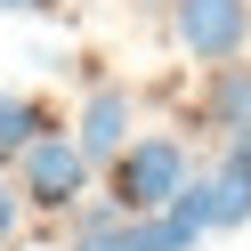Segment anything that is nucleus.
I'll list each match as a JSON object with an SVG mask.
<instances>
[{
    "label": "nucleus",
    "mask_w": 251,
    "mask_h": 251,
    "mask_svg": "<svg viewBox=\"0 0 251 251\" xmlns=\"http://www.w3.org/2000/svg\"><path fill=\"white\" fill-rule=\"evenodd\" d=\"M186 170H195L186 138H170V130H146V138H130V146L105 162V202H114L122 219H138V211H162V202L186 186Z\"/></svg>",
    "instance_id": "1"
},
{
    "label": "nucleus",
    "mask_w": 251,
    "mask_h": 251,
    "mask_svg": "<svg viewBox=\"0 0 251 251\" xmlns=\"http://www.w3.org/2000/svg\"><path fill=\"white\" fill-rule=\"evenodd\" d=\"M17 195H25V211H49V219L89 195V154L73 146V130L57 138V122H49V130L17 154Z\"/></svg>",
    "instance_id": "2"
},
{
    "label": "nucleus",
    "mask_w": 251,
    "mask_h": 251,
    "mask_svg": "<svg viewBox=\"0 0 251 251\" xmlns=\"http://www.w3.org/2000/svg\"><path fill=\"white\" fill-rule=\"evenodd\" d=\"M170 41L186 57H243L251 41V0H170Z\"/></svg>",
    "instance_id": "3"
},
{
    "label": "nucleus",
    "mask_w": 251,
    "mask_h": 251,
    "mask_svg": "<svg viewBox=\"0 0 251 251\" xmlns=\"http://www.w3.org/2000/svg\"><path fill=\"white\" fill-rule=\"evenodd\" d=\"M170 211H186L202 235H227L251 219V170L243 162H219V170H186V186L170 195Z\"/></svg>",
    "instance_id": "4"
},
{
    "label": "nucleus",
    "mask_w": 251,
    "mask_h": 251,
    "mask_svg": "<svg viewBox=\"0 0 251 251\" xmlns=\"http://www.w3.org/2000/svg\"><path fill=\"white\" fill-rule=\"evenodd\" d=\"M130 138H138V89L130 81H98L89 105H81V122H73V146L89 154V170H105Z\"/></svg>",
    "instance_id": "5"
},
{
    "label": "nucleus",
    "mask_w": 251,
    "mask_h": 251,
    "mask_svg": "<svg viewBox=\"0 0 251 251\" xmlns=\"http://www.w3.org/2000/svg\"><path fill=\"white\" fill-rule=\"evenodd\" d=\"M202 122L211 130H251V65H235V57H211V81H202Z\"/></svg>",
    "instance_id": "6"
},
{
    "label": "nucleus",
    "mask_w": 251,
    "mask_h": 251,
    "mask_svg": "<svg viewBox=\"0 0 251 251\" xmlns=\"http://www.w3.org/2000/svg\"><path fill=\"white\" fill-rule=\"evenodd\" d=\"M195 243H202V227H195L186 211H170V202L114 227V251H195Z\"/></svg>",
    "instance_id": "7"
},
{
    "label": "nucleus",
    "mask_w": 251,
    "mask_h": 251,
    "mask_svg": "<svg viewBox=\"0 0 251 251\" xmlns=\"http://www.w3.org/2000/svg\"><path fill=\"white\" fill-rule=\"evenodd\" d=\"M41 130H49V105H41V98H25V89H0V170L17 162V154L33 146Z\"/></svg>",
    "instance_id": "8"
},
{
    "label": "nucleus",
    "mask_w": 251,
    "mask_h": 251,
    "mask_svg": "<svg viewBox=\"0 0 251 251\" xmlns=\"http://www.w3.org/2000/svg\"><path fill=\"white\" fill-rule=\"evenodd\" d=\"M25 235V195L8 186V170H0V243H17Z\"/></svg>",
    "instance_id": "9"
},
{
    "label": "nucleus",
    "mask_w": 251,
    "mask_h": 251,
    "mask_svg": "<svg viewBox=\"0 0 251 251\" xmlns=\"http://www.w3.org/2000/svg\"><path fill=\"white\" fill-rule=\"evenodd\" d=\"M227 162H243V170H251V130H235V138H227Z\"/></svg>",
    "instance_id": "10"
},
{
    "label": "nucleus",
    "mask_w": 251,
    "mask_h": 251,
    "mask_svg": "<svg viewBox=\"0 0 251 251\" xmlns=\"http://www.w3.org/2000/svg\"><path fill=\"white\" fill-rule=\"evenodd\" d=\"M0 8H17V17H41V8H57V0H0Z\"/></svg>",
    "instance_id": "11"
}]
</instances>
